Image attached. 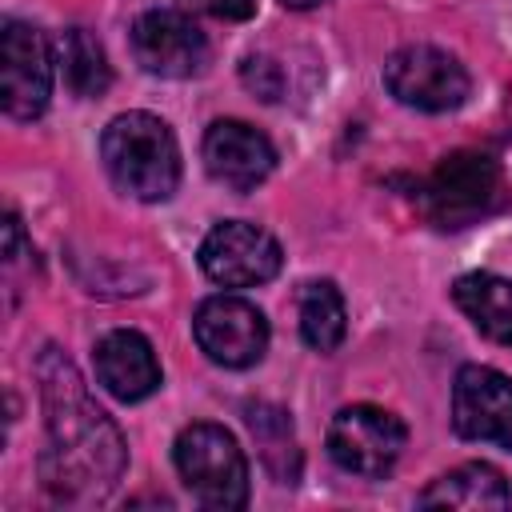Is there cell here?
<instances>
[{"label":"cell","mask_w":512,"mask_h":512,"mask_svg":"<svg viewBox=\"0 0 512 512\" xmlns=\"http://www.w3.org/2000/svg\"><path fill=\"white\" fill-rule=\"evenodd\" d=\"M40 404H44V488L60 504H100L116 480L124 476V436L108 420V412L88 396L84 376L60 348H44L36 356Z\"/></svg>","instance_id":"6da1fadb"},{"label":"cell","mask_w":512,"mask_h":512,"mask_svg":"<svg viewBox=\"0 0 512 512\" xmlns=\"http://www.w3.org/2000/svg\"><path fill=\"white\" fill-rule=\"evenodd\" d=\"M108 180L132 200H168L180 184V148L172 128L152 112H120L100 136Z\"/></svg>","instance_id":"7a4b0ae2"},{"label":"cell","mask_w":512,"mask_h":512,"mask_svg":"<svg viewBox=\"0 0 512 512\" xmlns=\"http://www.w3.org/2000/svg\"><path fill=\"white\" fill-rule=\"evenodd\" d=\"M176 472L196 504L204 508H244L248 504V460L236 436L220 424H188L172 448Z\"/></svg>","instance_id":"3957f363"},{"label":"cell","mask_w":512,"mask_h":512,"mask_svg":"<svg viewBox=\"0 0 512 512\" xmlns=\"http://www.w3.org/2000/svg\"><path fill=\"white\" fill-rule=\"evenodd\" d=\"M508 200L504 172L484 152H452L436 164V172L420 188V204L440 228H468L484 216L500 212Z\"/></svg>","instance_id":"277c9868"},{"label":"cell","mask_w":512,"mask_h":512,"mask_svg":"<svg viewBox=\"0 0 512 512\" xmlns=\"http://www.w3.org/2000/svg\"><path fill=\"white\" fill-rule=\"evenodd\" d=\"M324 444H328V456L336 468L376 480V476L392 472V464L400 460V452L408 444V428L388 408L348 404L332 416Z\"/></svg>","instance_id":"5b68a950"},{"label":"cell","mask_w":512,"mask_h":512,"mask_svg":"<svg viewBox=\"0 0 512 512\" xmlns=\"http://www.w3.org/2000/svg\"><path fill=\"white\" fill-rule=\"evenodd\" d=\"M384 88L416 112H452L468 100V72L464 64L436 48V44H408L388 56L384 64Z\"/></svg>","instance_id":"8992f818"},{"label":"cell","mask_w":512,"mask_h":512,"mask_svg":"<svg viewBox=\"0 0 512 512\" xmlns=\"http://www.w3.org/2000/svg\"><path fill=\"white\" fill-rule=\"evenodd\" d=\"M52 44L28 20H4L0 32V104L12 120H36L52 96Z\"/></svg>","instance_id":"52a82bcc"},{"label":"cell","mask_w":512,"mask_h":512,"mask_svg":"<svg viewBox=\"0 0 512 512\" xmlns=\"http://www.w3.org/2000/svg\"><path fill=\"white\" fill-rule=\"evenodd\" d=\"M192 336L212 364L224 368H252L268 348V320L264 312L232 292L208 296L192 316Z\"/></svg>","instance_id":"ba28073f"},{"label":"cell","mask_w":512,"mask_h":512,"mask_svg":"<svg viewBox=\"0 0 512 512\" xmlns=\"http://www.w3.org/2000/svg\"><path fill=\"white\" fill-rule=\"evenodd\" d=\"M132 56L152 76L188 80L204 72L212 48L192 16L172 12V8H152L132 24Z\"/></svg>","instance_id":"9c48e42d"},{"label":"cell","mask_w":512,"mask_h":512,"mask_svg":"<svg viewBox=\"0 0 512 512\" xmlns=\"http://www.w3.org/2000/svg\"><path fill=\"white\" fill-rule=\"evenodd\" d=\"M284 264L280 244L248 224V220H224L216 224L204 244H200V268L208 280L224 284V288H252V284H268Z\"/></svg>","instance_id":"30bf717a"},{"label":"cell","mask_w":512,"mask_h":512,"mask_svg":"<svg viewBox=\"0 0 512 512\" xmlns=\"http://www.w3.org/2000/svg\"><path fill=\"white\" fill-rule=\"evenodd\" d=\"M452 428L512 452V380L488 364H464L452 384Z\"/></svg>","instance_id":"8fae6325"},{"label":"cell","mask_w":512,"mask_h":512,"mask_svg":"<svg viewBox=\"0 0 512 512\" xmlns=\"http://www.w3.org/2000/svg\"><path fill=\"white\" fill-rule=\"evenodd\" d=\"M204 168L216 184L232 192H252L264 184L276 168V148L264 132H256L244 120H212L204 132Z\"/></svg>","instance_id":"7c38bea8"},{"label":"cell","mask_w":512,"mask_h":512,"mask_svg":"<svg viewBox=\"0 0 512 512\" xmlns=\"http://www.w3.org/2000/svg\"><path fill=\"white\" fill-rule=\"evenodd\" d=\"M92 364H96V380L104 384V392H112L124 404H136V400H144L160 388L156 352L132 328H116V332L100 336L96 352H92Z\"/></svg>","instance_id":"4fadbf2b"},{"label":"cell","mask_w":512,"mask_h":512,"mask_svg":"<svg viewBox=\"0 0 512 512\" xmlns=\"http://www.w3.org/2000/svg\"><path fill=\"white\" fill-rule=\"evenodd\" d=\"M508 504H512V492H508L504 472L484 464V460L460 464V468L436 476L420 492V508H468V512H480V508H508Z\"/></svg>","instance_id":"5bb4252c"},{"label":"cell","mask_w":512,"mask_h":512,"mask_svg":"<svg viewBox=\"0 0 512 512\" xmlns=\"http://www.w3.org/2000/svg\"><path fill=\"white\" fill-rule=\"evenodd\" d=\"M456 308L496 344H512V280L496 272H464L452 284Z\"/></svg>","instance_id":"9a60e30c"},{"label":"cell","mask_w":512,"mask_h":512,"mask_svg":"<svg viewBox=\"0 0 512 512\" xmlns=\"http://www.w3.org/2000/svg\"><path fill=\"white\" fill-rule=\"evenodd\" d=\"M300 336L308 348L316 352H336L344 332H348V312H344V296L332 280H308L300 288Z\"/></svg>","instance_id":"2e32d148"},{"label":"cell","mask_w":512,"mask_h":512,"mask_svg":"<svg viewBox=\"0 0 512 512\" xmlns=\"http://www.w3.org/2000/svg\"><path fill=\"white\" fill-rule=\"evenodd\" d=\"M60 68H64V80L76 96L92 100V96H104L108 84H112V68H108V56H104V44L88 32V28H68L64 32V44H60Z\"/></svg>","instance_id":"e0dca14e"},{"label":"cell","mask_w":512,"mask_h":512,"mask_svg":"<svg viewBox=\"0 0 512 512\" xmlns=\"http://www.w3.org/2000/svg\"><path fill=\"white\" fill-rule=\"evenodd\" d=\"M248 428L260 444V456L268 464V472L280 480V484H292L296 472H300V452H296V440H292V424L280 408H248Z\"/></svg>","instance_id":"ac0fdd59"},{"label":"cell","mask_w":512,"mask_h":512,"mask_svg":"<svg viewBox=\"0 0 512 512\" xmlns=\"http://www.w3.org/2000/svg\"><path fill=\"white\" fill-rule=\"evenodd\" d=\"M240 80L260 96V100H280L284 96V68L276 64V60H268V56H248L244 64H240Z\"/></svg>","instance_id":"d6986e66"},{"label":"cell","mask_w":512,"mask_h":512,"mask_svg":"<svg viewBox=\"0 0 512 512\" xmlns=\"http://www.w3.org/2000/svg\"><path fill=\"white\" fill-rule=\"evenodd\" d=\"M184 4L216 20H248L256 12V0H184Z\"/></svg>","instance_id":"ffe728a7"},{"label":"cell","mask_w":512,"mask_h":512,"mask_svg":"<svg viewBox=\"0 0 512 512\" xmlns=\"http://www.w3.org/2000/svg\"><path fill=\"white\" fill-rule=\"evenodd\" d=\"M284 8H296V12H304V8H316V4H324V0H280Z\"/></svg>","instance_id":"44dd1931"}]
</instances>
